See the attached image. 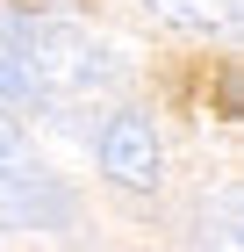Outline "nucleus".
<instances>
[{"label":"nucleus","mask_w":244,"mask_h":252,"mask_svg":"<svg viewBox=\"0 0 244 252\" xmlns=\"http://www.w3.org/2000/svg\"><path fill=\"white\" fill-rule=\"evenodd\" d=\"M216 108H223V116H237V108H244V87H237V65H223V79H216Z\"/></svg>","instance_id":"0eeeda50"},{"label":"nucleus","mask_w":244,"mask_h":252,"mask_svg":"<svg viewBox=\"0 0 244 252\" xmlns=\"http://www.w3.org/2000/svg\"><path fill=\"white\" fill-rule=\"evenodd\" d=\"M144 15H158L165 29L201 36V29H230L237 22V0H144Z\"/></svg>","instance_id":"39448f33"},{"label":"nucleus","mask_w":244,"mask_h":252,"mask_svg":"<svg viewBox=\"0 0 244 252\" xmlns=\"http://www.w3.org/2000/svg\"><path fill=\"white\" fill-rule=\"evenodd\" d=\"M0 108H36L29 58H22V15H0Z\"/></svg>","instance_id":"20e7f679"},{"label":"nucleus","mask_w":244,"mask_h":252,"mask_svg":"<svg viewBox=\"0 0 244 252\" xmlns=\"http://www.w3.org/2000/svg\"><path fill=\"white\" fill-rule=\"evenodd\" d=\"M65 231L72 223V194L57 188L43 173L36 158H22V166H0V231Z\"/></svg>","instance_id":"7ed1b4c3"},{"label":"nucleus","mask_w":244,"mask_h":252,"mask_svg":"<svg viewBox=\"0 0 244 252\" xmlns=\"http://www.w3.org/2000/svg\"><path fill=\"white\" fill-rule=\"evenodd\" d=\"M22 58H29L36 108H79V101L122 87V58L101 36H86L79 22H29L22 15Z\"/></svg>","instance_id":"f257e3e1"},{"label":"nucleus","mask_w":244,"mask_h":252,"mask_svg":"<svg viewBox=\"0 0 244 252\" xmlns=\"http://www.w3.org/2000/svg\"><path fill=\"white\" fill-rule=\"evenodd\" d=\"M101 173H108L115 188H130V194H151V188H158L165 152H158L151 116H136V108H115V116H108V130H101Z\"/></svg>","instance_id":"f03ea898"},{"label":"nucleus","mask_w":244,"mask_h":252,"mask_svg":"<svg viewBox=\"0 0 244 252\" xmlns=\"http://www.w3.org/2000/svg\"><path fill=\"white\" fill-rule=\"evenodd\" d=\"M22 158H29V137H22V123L7 116V108H0V166H22Z\"/></svg>","instance_id":"423d86ee"}]
</instances>
